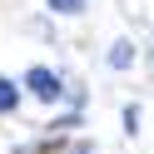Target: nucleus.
Instances as JSON below:
<instances>
[{
	"label": "nucleus",
	"mask_w": 154,
	"mask_h": 154,
	"mask_svg": "<svg viewBox=\"0 0 154 154\" xmlns=\"http://www.w3.org/2000/svg\"><path fill=\"white\" fill-rule=\"evenodd\" d=\"M25 85H30V94H35V100H60V80H55L45 65L25 70Z\"/></svg>",
	"instance_id": "nucleus-1"
},
{
	"label": "nucleus",
	"mask_w": 154,
	"mask_h": 154,
	"mask_svg": "<svg viewBox=\"0 0 154 154\" xmlns=\"http://www.w3.org/2000/svg\"><path fill=\"white\" fill-rule=\"evenodd\" d=\"M129 60H134L129 45H114V50H109V65H114V70H129Z\"/></svg>",
	"instance_id": "nucleus-3"
},
{
	"label": "nucleus",
	"mask_w": 154,
	"mask_h": 154,
	"mask_svg": "<svg viewBox=\"0 0 154 154\" xmlns=\"http://www.w3.org/2000/svg\"><path fill=\"white\" fill-rule=\"evenodd\" d=\"M15 104H20V85H15V80H0V114H10Z\"/></svg>",
	"instance_id": "nucleus-2"
},
{
	"label": "nucleus",
	"mask_w": 154,
	"mask_h": 154,
	"mask_svg": "<svg viewBox=\"0 0 154 154\" xmlns=\"http://www.w3.org/2000/svg\"><path fill=\"white\" fill-rule=\"evenodd\" d=\"M50 10H55V15H80L85 0H50Z\"/></svg>",
	"instance_id": "nucleus-4"
}]
</instances>
